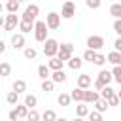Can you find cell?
I'll return each mask as SVG.
<instances>
[{
	"mask_svg": "<svg viewBox=\"0 0 121 121\" xmlns=\"http://www.w3.org/2000/svg\"><path fill=\"white\" fill-rule=\"evenodd\" d=\"M74 121H83V117H76V119H74Z\"/></svg>",
	"mask_w": 121,
	"mask_h": 121,
	"instance_id": "cell-49",
	"label": "cell"
},
{
	"mask_svg": "<svg viewBox=\"0 0 121 121\" xmlns=\"http://www.w3.org/2000/svg\"><path fill=\"white\" fill-rule=\"evenodd\" d=\"M113 30H115L117 36H121V19H115L113 21Z\"/></svg>",
	"mask_w": 121,
	"mask_h": 121,
	"instance_id": "cell-41",
	"label": "cell"
},
{
	"mask_svg": "<svg viewBox=\"0 0 121 121\" xmlns=\"http://www.w3.org/2000/svg\"><path fill=\"white\" fill-rule=\"evenodd\" d=\"M45 25H47V28L57 30V28L60 26V13H57V11H49L47 17H45Z\"/></svg>",
	"mask_w": 121,
	"mask_h": 121,
	"instance_id": "cell-4",
	"label": "cell"
},
{
	"mask_svg": "<svg viewBox=\"0 0 121 121\" xmlns=\"http://www.w3.org/2000/svg\"><path fill=\"white\" fill-rule=\"evenodd\" d=\"M96 79H100V81H102L104 85H110V81L113 79V76H112V72H110V70H100V72H98V78H96Z\"/></svg>",
	"mask_w": 121,
	"mask_h": 121,
	"instance_id": "cell-14",
	"label": "cell"
},
{
	"mask_svg": "<svg viewBox=\"0 0 121 121\" xmlns=\"http://www.w3.org/2000/svg\"><path fill=\"white\" fill-rule=\"evenodd\" d=\"M23 53H25V57H26V59H30V60H34V59H36V55H38V51H36L34 47H25V49H23Z\"/></svg>",
	"mask_w": 121,
	"mask_h": 121,
	"instance_id": "cell-33",
	"label": "cell"
},
{
	"mask_svg": "<svg viewBox=\"0 0 121 121\" xmlns=\"http://www.w3.org/2000/svg\"><path fill=\"white\" fill-rule=\"evenodd\" d=\"M26 121H42V115L38 113L36 108H30L28 113H26Z\"/></svg>",
	"mask_w": 121,
	"mask_h": 121,
	"instance_id": "cell-24",
	"label": "cell"
},
{
	"mask_svg": "<svg viewBox=\"0 0 121 121\" xmlns=\"http://www.w3.org/2000/svg\"><path fill=\"white\" fill-rule=\"evenodd\" d=\"M19 0H8V4H6V9L9 11V13H17V9H19Z\"/></svg>",
	"mask_w": 121,
	"mask_h": 121,
	"instance_id": "cell-27",
	"label": "cell"
},
{
	"mask_svg": "<svg viewBox=\"0 0 121 121\" xmlns=\"http://www.w3.org/2000/svg\"><path fill=\"white\" fill-rule=\"evenodd\" d=\"M15 26H19V17H17L15 13H9V15H6L4 28H6L8 32H11V30H15Z\"/></svg>",
	"mask_w": 121,
	"mask_h": 121,
	"instance_id": "cell-8",
	"label": "cell"
},
{
	"mask_svg": "<svg viewBox=\"0 0 121 121\" xmlns=\"http://www.w3.org/2000/svg\"><path fill=\"white\" fill-rule=\"evenodd\" d=\"M113 51H121V36H117V40L113 42Z\"/></svg>",
	"mask_w": 121,
	"mask_h": 121,
	"instance_id": "cell-44",
	"label": "cell"
},
{
	"mask_svg": "<svg viewBox=\"0 0 121 121\" xmlns=\"http://www.w3.org/2000/svg\"><path fill=\"white\" fill-rule=\"evenodd\" d=\"M74 15H76V4H74L72 0H66V2L62 4L60 17H62V19H72Z\"/></svg>",
	"mask_w": 121,
	"mask_h": 121,
	"instance_id": "cell-5",
	"label": "cell"
},
{
	"mask_svg": "<svg viewBox=\"0 0 121 121\" xmlns=\"http://www.w3.org/2000/svg\"><path fill=\"white\" fill-rule=\"evenodd\" d=\"M104 62H106V57H104L102 53H96V55H95V59H93V64H96V66H102Z\"/></svg>",
	"mask_w": 121,
	"mask_h": 121,
	"instance_id": "cell-38",
	"label": "cell"
},
{
	"mask_svg": "<svg viewBox=\"0 0 121 121\" xmlns=\"http://www.w3.org/2000/svg\"><path fill=\"white\" fill-rule=\"evenodd\" d=\"M110 15H113L115 19H121V2L110 6Z\"/></svg>",
	"mask_w": 121,
	"mask_h": 121,
	"instance_id": "cell-29",
	"label": "cell"
},
{
	"mask_svg": "<svg viewBox=\"0 0 121 121\" xmlns=\"http://www.w3.org/2000/svg\"><path fill=\"white\" fill-rule=\"evenodd\" d=\"M36 104H38V98L34 96V95H26L25 96V106L30 110V108H36Z\"/></svg>",
	"mask_w": 121,
	"mask_h": 121,
	"instance_id": "cell-26",
	"label": "cell"
},
{
	"mask_svg": "<svg viewBox=\"0 0 121 121\" xmlns=\"http://www.w3.org/2000/svg\"><path fill=\"white\" fill-rule=\"evenodd\" d=\"M4 23H6V17H4V15H0V26H4Z\"/></svg>",
	"mask_w": 121,
	"mask_h": 121,
	"instance_id": "cell-46",
	"label": "cell"
},
{
	"mask_svg": "<svg viewBox=\"0 0 121 121\" xmlns=\"http://www.w3.org/2000/svg\"><path fill=\"white\" fill-rule=\"evenodd\" d=\"M93 85H95V89H96V91H102V89L106 87V85H104L100 79H95V83H93Z\"/></svg>",
	"mask_w": 121,
	"mask_h": 121,
	"instance_id": "cell-42",
	"label": "cell"
},
{
	"mask_svg": "<svg viewBox=\"0 0 121 121\" xmlns=\"http://www.w3.org/2000/svg\"><path fill=\"white\" fill-rule=\"evenodd\" d=\"M19 121H26V119H19Z\"/></svg>",
	"mask_w": 121,
	"mask_h": 121,
	"instance_id": "cell-51",
	"label": "cell"
},
{
	"mask_svg": "<svg viewBox=\"0 0 121 121\" xmlns=\"http://www.w3.org/2000/svg\"><path fill=\"white\" fill-rule=\"evenodd\" d=\"M98 98H100V93L98 91H89V89L83 91V102L85 104H95Z\"/></svg>",
	"mask_w": 121,
	"mask_h": 121,
	"instance_id": "cell-9",
	"label": "cell"
},
{
	"mask_svg": "<svg viewBox=\"0 0 121 121\" xmlns=\"http://www.w3.org/2000/svg\"><path fill=\"white\" fill-rule=\"evenodd\" d=\"M95 55H96V51H93V49H89V47H87V49L83 51V57H81V59H83V60H87V62H93Z\"/></svg>",
	"mask_w": 121,
	"mask_h": 121,
	"instance_id": "cell-34",
	"label": "cell"
},
{
	"mask_svg": "<svg viewBox=\"0 0 121 121\" xmlns=\"http://www.w3.org/2000/svg\"><path fill=\"white\" fill-rule=\"evenodd\" d=\"M19 30L23 32V34H26V32H30V30H34V23L32 21H19Z\"/></svg>",
	"mask_w": 121,
	"mask_h": 121,
	"instance_id": "cell-19",
	"label": "cell"
},
{
	"mask_svg": "<svg viewBox=\"0 0 121 121\" xmlns=\"http://www.w3.org/2000/svg\"><path fill=\"white\" fill-rule=\"evenodd\" d=\"M53 87H55V83L47 78V79H42V91H45V93H51L53 91Z\"/></svg>",
	"mask_w": 121,
	"mask_h": 121,
	"instance_id": "cell-32",
	"label": "cell"
},
{
	"mask_svg": "<svg viewBox=\"0 0 121 121\" xmlns=\"http://www.w3.org/2000/svg\"><path fill=\"white\" fill-rule=\"evenodd\" d=\"M83 91L85 89H81V87H74L70 91V98L76 100V102H83Z\"/></svg>",
	"mask_w": 121,
	"mask_h": 121,
	"instance_id": "cell-16",
	"label": "cell"
},
{
	"mask_svg": "<svg viewBox=\"0 0 121 121\" xmlns=\"http://www.w3.org/2000/svg\"><path fill=\"white\" fill-rule=\"evenodd\" d=\"M95 106H96V112H100V113H104L110 106H108V100L106 98H98L96 102H95Z\"/></svg>",
	"mask_w": 121,
	"mask_h": 121,
	"instance_id": "cell-23",
	"label": "cell"
},
{
	"mask_svg": "<svg viewBox=\"0 0 121 121\" xmlns=\"http://www.w3.org/2000/svg\"><path fill=\"white\" fill-rule=\"evenodd\" d=\"M106 60H108V62H112L113 66H115V64H117V66H121V51H112V53H108Z\"/></svg>",
	"mask_w": 121,
	"mask_h": 121,
	"instance_id": "cell-13",
	"label": "cell"
},
{
	"mask_svg": "<svg viewBox=\"0 0 121 121\" xmlns=\"http://www.w3.org/2000/svg\"><path fill=\"white\" fill-rule=\"evenodd\" d=\"M55 121H68V119H64V117H57Z\"/></svg>",
	"mask_w": 121,
	"mask_h": 121,
	"instance_id": "cell-48",
	"label": "cell"
},
{
	"mask_svg": "<svg viewBox=\"0 0 121 121\" xmlns=\"http://www.w3.org/2000/svg\"><path fill=\"white\" fill-rule=\"evenodd\" d=\"M38 13H40V8L36 6V4H30V6H26L25 8V11H23V21H36V17H38Z\"/></svg>",
	"mask_w": 121,
	"mask_h": 121,
	"instance_id": "cell-6",
	"label": "cell"
},
{
	"mask_svg": "<svg viewBox=\"0 0 121 121\" xmlns=\"http://www.w3.org/2000/svg\"><path fill=\"white\" fill-rule=\"evenodd\" d=\"M15 113L19 119H26V113H28V108L25 104H15Z\"/></svg>",
	"mask_w": 121,
	"mask_h": 121,
	"instance_id": "cell-21",
	"label": "cell"
},
{
	"mask_svg": "<svg viewBox=\"0 0 121 121\" xmlns=\"http://www.w3.org/2000/svg\"><path fill=\"white\" fill-rule=\"evenodd\" d=\"M98 93H100V98H110L112 95H115V93H113V89H112L110 85H106V87H104L102 91H98Z\"/></svg>",
	"mask_w": 121,
	"mask_h": 121,
	"instance_id": "cell-35",
	"label": "cell"
},
{
	"mask_svg": "<svg viewBox=\"0 0 121 121\" xmlns=\"http://www.w3.org/2000/svg\"><path fill=\"white\" fill-rule=\"evenodd\" d=\"M87 47L93 49V51H98L104 47V38L102 36H89L87 38Z\"/></svg>",
	"mask_w": 121,
	"mask_h": 121,
	"instance_id": "cell-7",
	"label": "cell"
},
{
	"mask_svg": "<svg viewBox=\"0 0 121 121\" xmlns=\"http://www.w3.org/2000/svg\"><path fill=\"white\" fill-rule=\"evenodd\" d=\"M72 53H74V45L66 42V43H60V45H59V51H57V57H59V59H60V60L64 62V60H68V59L72 57Z\"/></svg>",
	"mask_w": 121,
	"mask_h": 121,
	"instance_id": "cell-3",
	"label": "cell"
},
{
	"mask_svg": "<svg viewBox=\"0 0 121 121\" xmlns=\"http://www.w3.org/2000/svg\"><path fill=\"white\" fill-rule=\"evenodd\" d=\"M62 60L59 59V57H51L49 59V62H47V66H49V70H62Z\"/></svg>",
	"mask_w": 121,
	"mask_h": 121,
	"instance_id": "cell-17",
	"label": "cell"
},
{
	"mask_svg": "<svg viewBox=\"0 0 121 121\" xmlns=\"http://www.w3.org/2000/svg\"><path fill=\"white\" fill-rule=\"evenodd\" d=\"M4 51H6V43L0 40V53H4Z\"/></svg>",
	"mask_w": 121,
	"mask_h": 121,
	"instance_id": "cell-45",
	"label": "cell"
},
{
	"mask_svg": "<svg viewBox=\"0 0 121 121\" xmlns=\"http://www.w3.org/2000/svg\"><path fill=\"white\" fill-rule=\"evenodd\" d=\"M2 9H4V6H2V4H0V13H2Z\"/></svg>",
	"mask_w": 121,
	"mask_h": 121,
	"instance_id": "cell-50",
	"label": "cell"
},
{
	"mask_svg": "<svg viewBox=\"0 0 121 121\" xmlns=\"http://www.w3.org/2000/svg\"><path fill=\"white\" fill-rule=\"evenodd\" d=\"M55 119H57L55 110H45V112L42 113V121H55Z\"/></svg>",
	"mask_w": 121,
	"mask_h": 121,
	"instance_id": "cell-31",
	"label": "cell"
},
{
	"mask_svg": "<svg viewBox=\"0 0 121 121\" xmlns=\"http://www.w3.org/2000/svg\"><path fill=\"white\" fill-rule=\"evenodd\" d=\"M11 74V64L9 62H0V78H6Z\"/></svg>",
	"mask_w": 121,
	"mask_h": 121,
	"instance_id": "cell-28",
	"label": "cell"
},
{
	"mask_svg": "<svg viewBox=\"0 0 121 121\" xmlns=\"http://www.w3.org/2000/svg\"><path fill=\"white\" fill-rule=\"evenodd\" d=\"M8 117H9V121H19V117H17V113H15V108H13V110H9Z\"/></svg>",
	"mask_w": 121,
	"mask_h": 121,
	"instance_id": "cell-43",
	"label": "cell"
},
{
	"mask_svg": "<svg viewBox=\"0 0 121 121\" xmlns=\"http://www.w3.org/2000/svg\"><path fill=\"white\" fill-rule=\"evenodd\" d=\"M112 76H113V79L121 85V66H117V64H115V66L112 68Z\"/></svg>",
	"mask_w": 121,
	"mask_h": 121,
	"instance_id": "cell-36",
	"label": "cell"
},
{
	"mask_svg": "<svg viewBox=\"0 0 121 121\" xmlns=\"http://www.w3.org/2000/svg\"><path fill=\"white\" fill-rule=\"evenodd\" d=\"M11 47L13 49H25V34H13L11 36Z\"/></svg>",
	"mask_w": 121,
	"mask_h": 121,
	"instance_id": "cell-10",
	"label": "cell"
},
{
	"mask_svg": "<svg viewBox=\"0 0 121 121\" xmlns=\"http://www.w3.org/2000/svg\"><path fill=\"white\" fill-rule=\"evenodd\" d=\"M57 102H59V106H70V102H72L70 93H60L59 98H57Z\"/></svg>",
	"mask_w": 121,
	"mask_h": 121,
	"instance_id": "cell-22",
	"label": "cell"
},
{
	"mask_svg": "<svg viewBox=\"0 0 121 121\" xmlns=\"http://www.w3.org/2000/svg\"><path fill=\"white\" fill-rule=\"evenodd\" d=\"M17 100H19V95H17L15 91H9V93L6 95V102H8V104L15 106V104H17Z\"/></svg>",
	"mask_w": 121,
	"mask_h": 121,
	"instance_id": "cell-30",
	"label": "cell"
},
{
	"mask_svg": "<svg viewBox=\"0 0 121 121\" xmlns=\"http://www.w3.org/2000/svg\"><path fill=\"white\" fill-rule=\"evenodd\" d=\"M38 76H40L42 79H47V78L51 76V72H49V66H45V64H40V66H38Z\"/></svg>",
	"mask_w": 121,
	"mask_h": 121,
	"instance_id": "cell-25",
	"label": "cell"
},
{
	"mask_svg": "<svg viewBox=\"0 0 121 121\" xmlns=\"http://www.w3.org/2000/svg\"><path fill=\"white\" fill-rule=\"evenodd\" d=\"M49 79L53 83H64L66 81V74H64V70H53V74L49 76Z\"/></svg>",
	"mask_w": 121,
	"mask_h": 121,
	"instance_id": "cell-11",
	"label": "cell"
},
{
	"mask_svg": "<svg viewBox=\"0 0 121 121\" xmlns=\"http://www.w3.org/2000/svg\"><path fill=\"white\" fill-rule=\"evenodd\" d=\"M89 106L85 104V102H79L78 106H76V113H78V117H87L89 115Z\"/></svg>",
	"mask_w": 121,
	"mask_h": 121,
	"instance_id": "cell-18",
	"label": "cell"
},
{
	"mask_svg": "<svg viewBox=\"0 0 121 121\" xmlns=\"http://www.w3.org/2000/svg\"><path fill=\"white\" fill-rule=\"evenodd\" d=\"M57 51H59V42L53 38H47L43 42V55L51 59V57H57Z\"/></svg>",
	"mask_w": 121,
	"mask_h": 121,
	"instance_id": "cell-2",
	"label": "cell"
},
{
	"mask_svg": "<svg viewBox=\"0 0 121 121\" xmlns=\"http://www.w3.org/2000/svg\"><path fill=\"white\" fill-rule=\"evenodd\" d=\"M34 38H36V42H45L47 40V25H45V21H34Z\"/></svg>",
	"mask_w": 121,
	"mask_h": 121,
	"instance_id": "cell-1",
	"label": "cell"
},
{
	"mask_svg": "<svg viewBox=\"0 0 121 121\" xmlns=\"http://www.w3.org/2000/svg\"><path fill=\"white\" fill-rule=\"evenodd\" d=\"M85 6L91 8V9H98L102 6V0H85Z\"/></svg>",
	"mask_w": 121,
	"mask_h": 121,
	"instance_id": "cell-37",
	"label": "cell"
},
{
	"mask_svg": "<svg viewBox=\"0 0 121 121\" xmlns=\"http://www.w3.org/2000/svg\"><path fill=\"white\" fill-rule=\"evenodd\" d=\"M11 89H13L17 95H21V93L26 91V81H25V79H15L13 85H11Z\"/></svg>",
	"mask_w": 121,
	"mask_h": 121,
	"instance_id": "cell-15",
	"label": "cell"
},
{
	"mask_svg": "<svg viewBox=\"0 0 121 121\" xmlns=\"http://www.w3.org/2000/svg\"><path fill=\"white\" fill-rule=\"evenodd\" d=\"M115 95H117V98H119V102H121V91H117Z\"/></svg>",
	"mask_w": 121,
	"mask_h": 121,
	"instance_id": "cell-47",
	"label": "cell"
},
{
	"mask_svg": "<svg viewBox=\"0 0 121 121\" xmlns=\"http://www.w3.org/2000/svg\"><path fill=\"white\" fill-rule=\"evenodd\" d=\"M87 117H89V121H102V113L96 112V110H95V112H89Z\"/></svg>",
	"mask_w": 121,
	"mask_h": 121,
	"instance_id": "cell-39",
	"label": "cell"
},
{
	"mask_svg": "<svg viewBox=\"0 0 121 121\" xmlns=\"http://www.w3.org/2000/svg\"><path fill=\"white\" fill-rule=\"evenodd\" d=\"M78 87L89 89V87H91V76H89V74H79V76H78Z\"/></svg>",
	"mask_w": 121,
	"mask_h": 121,
	"instance_id": "cell-12",
	"label": "cell"
},
{
	"mask_svg": "<svg viewBox=\"0 0 121 121\" xmlns=\"http://www.w3.org/2000/svg\"><path fill=\"white\" fill-rule=\"evenodd\" d=\"M19 2H23V0H19Z\"/></svg>",
	"mask_w": 121,
	"mask_h": 121,
	"instance_id": "cell-52",
	"label": "cell"
},
{
	"mask_svg": "<svg viewBox=\"0 0 121 121\" xmlns=\"http://www.w3.org/2000/svg\"><path fill=\"white\" fill-rule=\"evenodd\" d=\"M108 100V106H117L119 104V98H117V95H112L110 98H106Z\"/></svg>",
	"mask_w": 121,
	"mask_h": 121,
	"instance_id": "cell-40",
	"label": "cell"
},
{
	"mask_svg": "<svg viewBox=\"0 0 121 121\" xmlns=\"http://www.w3.org/2000/svg\"><path fill=\"white\" fill-rule=\"evenodd\" d=\"M81 64H83V59H79V57H70V59H68V66H70L72 70H79Z\"/></svg>",
	"mask_w": 121,
	"mask_h": 121,
	"instance_id": "cell-20",
	"label": "cell"
}]
</instances>
